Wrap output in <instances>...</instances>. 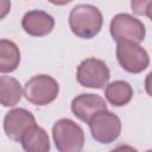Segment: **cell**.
I'll return each instance as SVG.
<instances>
[{
  "label": "cell",
  "instance_id": "6da1fadb",
  "mask_svg": "<svg viewBox=\"0 0 152 152\" xmlns=\"http://www.w3.org/2000/svg\"><path fill=\"white\" fill-rule=\"evenodd\" d=\"M102 14L93 5H77L69 15V25L74 34L80 38L90 39L95 37L102 27Z\"/></svg>",
  "mask_w": 152,
  "mask_h": 152
},
{
  "label": "cell",
  "instance_id": "7a4b0ae2",
  "mask_svg": "<svg viewBox=\"0 0 152 152\" xmlns=\"http://www.w3.org/2000/svg\"><path fill=\"white\" fill-rule=\"evenodd\" d=\"M55 145L59 152H81L84 145L83 129L70 119H61L52 127Z\"/></svg>",
  "mask_w": 152,
  "mask_h": 152
},
{
  "label": "cell",
  "instance_id": "3957f363",
  "mask_svg": "<svg viewBox=\"0 0 152 152\" xmlns=\"http://www.w3.org/2000/svg\"><path fill=\"white\" fill-rule=\"evenodd\" d=\"M59 91L58 83L48 75H37L24 86V95L28 102L36 106H45L52 102Z\"/></svg>",
  "mask_w": 152,
  "mask_h": 152
},
{
  "label": "cell",
  "instance_id": "277c9868",
  "mask_svg": "<svg viewBox=\"0 0 152 152\" xmlns=\"http://www.w3.org/2000/svg\"><path fill=\"white\" fill-rule=\"evenodd\" d=\"M110 34L116 42H132L140 43L145 38L144 24L126 13L116 14L110 21Z\"/></svg>",
  "mask_w": 152,
  "mask_h": 152
},
{
  "label": "cell",
  "instance_id": "5b68a950",
  "mask_svg": "<svg viewBox=\"0 0 152 152\" xmlns=\"http://www.w3.org/2000/svg\"><path fill=\"white\" fill-rule=\"evenodd\" d=\"M93 138L101 144H110L118 139L121 132L120 119L108 110L97 113L89 122Z\"/></svg>",
  "mask_w": 152,
  "mask_h": 152
},
{
  "label": "cell",
  "instance_id": "8992f818",
  "mask_svg": "<svg viewBox=\"0 0 152 152\" xmlns=\"http://www.w3.org/2000/svg\"><path fill=\"white\" fill-rule=\"evenodd\" d=\"M77 81L87 88H102L107 84L110 74L106 63L97 58H87L77 66Z\"/></svg>",
  "mask_w": 152,
  "mask_h": 152
},
{
  "label": "cell",
  "instance_id": "52a82bcc",
  "mask_svg": "<svg viewBox=\"0 0 152 152\" xmlns=\"http://www.w3.org/2000/svg\"><path fill=\"white\" fill-rule=\"evenodd\" d=\"M116 57L120 65L133 74L141 72L150 63L147 52L139 44L132 42H118Z\"/></svg>",
  "mask_w": 152,
  "mask_h": 152
},
{
  "label": "cell",
  "instance_id": "ba28073f",
  "mask_svg": "<svg viewBox=\"0 0 152 152\" xmlns=\"http://www.w3.org/2000/svg\"><path fill=\"white\" fill-rule=\"evenodd\" d=\"M34 125V116L24 108H15L10 110L4 119V129L6 135L13 141H20L26 131Z\"/></svg>",
  "mask_w": 152,
  "mask_h": 152
},
{
  "label": "cell",
  "instance_id": "9c48e42d",
  "mask_svg": "<svg viewBox=\"0 0 152 152\" xmlns=\"http://www.w3.org/2000/svg\"><path fill=\"white\" fill-rule=\"evenodd\" d=\"M71 110L80 120L89 122L97 113L107 110V104L104 100L99 95L82 94L72 100Z\"/></svg>",
  "mask_w": 152,
  "mask_h": 152
},
{
  "label": "cell",
  "instance_id": "30bf717a",
  "mask_svg": "<svg viewBox=\"0 0 152 152\" xmlns=\"http://www.w3.org/2000/svg\"><path fill=\"white\" fill-rule=\"evenodd\" d=\"M21 26L26 33L34 37H42L52 31L55 26V20L46 12L33 10L24 15L21 20Z\"/></svg>",
  "mask_w": 152,
  "mask_h": 152
},
{
  "label": "cell",
  "instance_id": "8fae6325",
  "mask_svg": "<svg viewBox=\"0 0 152 152\" xmlns=\"http://www.w3.org/2000/svg\"><path fill=\"white\" fill-rule=\"evenodd\" d=\"M26 152H49L50 141L48 133L39 126L34 125L26 131L20 140Z\"/></svg>",
  "mask_w": 152,
  "mask_h": 152
},
{
  "label": "cell",
  "instance_id": "7c38bea8",
  "mask_svg": "<svg viewBox=\"0 0 152 152\" xmlns=\"http://www.w3.org/2000/svg\"><path fill=\"white\" fill-rule=\"evenodd\" d=\"M20 62V51L18 46L7 39L0 40V71L2 74L14 71Z\"/></svg>",
  "mask_w": 152,
  "mask_h": 152
},
{
  "label": "cell",
  "instance_id": "4fadbf2b",
  "mask_svg": "<svg viewBox=\"0 0 152 152\" xmlns=\"http://www.w3.org/2000/svg\"><path fill=\"white\" fill-rule=\"evenodd\" d=\"M20 83L11 76L0 77V102L4 107H13L21 99Z\"/></svg>",
  "mask_w": 152,
  "mask_h": 152
},
{
  "label": "cell",
  "instance_id": "5bb4252c",
  "mask_svg": "<svg viewBox=\"0 0 152 152\" xmlns=\"http://www.w3.org/2000/svg\"><path fill=\"white\" fill-rule=\"evenodd\" d=\"M104 95L110 104L121 107L131 101L133 96V89L129 83L125 81H114L107 86Z\"/></svg>",
  "mask_w": 152,
  "mask_h": 152
},
{
  "label": "cell",
  "instance_id": "9a60e30c",
  "mask_svg": "<svg viewBox=\"0 0 152 152\" xmlns=\"http://www.w3.org/2000/svg\"><path fill=\"white\" fill-rule=\"evenodd\" d=\"M146 2L145 0L142 1H132L131 2V6H132V10L135 14L138 15H144L145 14V7H146Z\"/></svg>",
  "mask_w": 152,
  "mask_h": 152
},
{
  "label": "cell",
  "instance_id": "2e32d148",
  "mask_svg": "<svg viewBox=\"0 0 152 152\" xmlns=\"http://www.w3.org/2000/svg\"><path fill=\"white\" fill-rule=\"evenodd\" d=\"M110 152H138L135 148H133L132 146H128V145H120L115 148H113Z\"/></svg>",
  "mask_w": 152,
  "mask_h": 152
},
{
  "label": "cell",
  "instance_id": "e0dca14e",
  "mask_svg": "<svg viewBox=\"0 0 152 152\" xmlns=\"http://www.w3.org/2000/svg\"><path fill=\"white\" fill-rule=\"evenodd\" d=\"M145 89L150 96H152V71L146 76L145 80Z\"/></svg>",
  "mask_w": 152,
  "mask_h": 152
},
{
  "label": "cell",
  "instance_id": "ac0fdd59",
  "mask_svg": "<svg viewBox=\"0 0 152 152\" xmlns=\"http://www.w3.org/2000/svg\"><path fill=\"white\" fill-rule=\"evenodd\" d=\"M146 17H148V19L152 21V1H147L146 2V7H145V14Z\"/></svg>",
  "mask_w": 152,
  "mask_h": 152
},
{
  "label": "cell",
  "instance_id": "d6986e66",
  "mask_svg": "<svg viewBox=\"0 0 152 152\" xmlns=\"http://www.w3.org/2000/svg\"><path fill=\"white\" fill-rule=\"evenodd\" d=\"M146 152H152V151H146Z\"/></svg>",
  "mask_w": 152,
  "mask_h": 152
}]
</instances>
